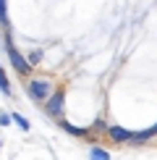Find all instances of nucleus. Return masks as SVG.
I'll list each match as a JSON object with an SVG mask.
<instances>
[{
  "label": "nucleus",
  "mask_w": 157,
  "mask_h": 160,
  "mask_svg": "<svg viewBox=\"0 0 157 160\" xmlns=\"http://www.w3.org/2000/svg\"><path fill=\"white\" fill-rule=\"evenodd\" d=\"M5 45H8V58H11V63H13V68L18 71V74H29L31 71V63L26 61V58L18 52L16 48H13V39H11V34H5Z\"/></svg>",
  "instance_id": "nucleus-1"
},
{
  "label": "nucleus",
  "mask_w": 157,
  "mask_h": 160,
  "mask_svg": "<svg viewBox=\"0 0 157 160\" xmlns=\"http://www.w3.org/2000/svg\"><path fill=\"white\" fill-rule=\"evenodd\" d=\"M52 92V87H50V82H42V79H34V82H29V95L34 97V100H47V95Z\"/></svg>",
  "instance_id": "nucleus-2"
},
{
  "label": "nucleus",
  "mask_w": 157,
  "mask_h": 160,
  "mask_svg": "<svg viewBox=\"0 0 157 160\" xmlns=\"http://www.w3.org/2000/svg\"><path fill=\"white\" fill-rule=\"evenodd\" d=\"M45 108H47L50 116H60V110H63V92H55V95H47V102H45Z\"/></svg>",
  "instance_id": "nucleus-3"
},
{
  "label": "nucleus",
  "mask_w": 157,
  "mask_h": 160,
  "mask_svg": "<svg viewBox=\"0 0 157 160\" xmlns=\"http://www.w3.org/2000/svg\"><path fill=\"white\" fill-rule=\"evenodd\" d=\"M107 134H110V139H113V142H128L134 131L121 129V126H110V129H107Z\"/></svg>",
  "instance_id": "nucleus-4"
},
{
  "label": "nucleus",
  "mask_w": 157,
  "mask_h": 160,
  "mask_svg": "<svg viewBox=\"0 0 157 160\" xmlns=\"http://www.w3.org/2000/svg\"><path fill=\"white\" fill-rule=\"evenodd\" d=\"M0 92L3 95H11V82H8V76H5L3 68H0Z\"/></svg>",
  "instance_id": "nucleus-5"
},
{
  "label": "nucleus",
  "mask_w": 157,
  "mask_h": 160,
  "mask_svg": "<svg viewBox=\"0 0 157 160\" xmlns=\"http://www.w3.org/2000/svg\"><path fill=\"white\" fill-rule=\"evenodd\" d=\"M65 131H68V134H76V137H81V134H87V129H78V126H74V123H68V121H63L60 123Z\"/></svg>",
  "instance_id": "nucleus-6"
},
{
  "label": "nucleus",
  "mask_w": 157,
  "mask_h": 160,
  "mask_svg": "<svg viewBox=\"0 0 157 160\" xmlns=\"http://www.w3.org/2000/svg\"><path fill=\"white\" fill-rule=\"evenodd\" d=\"M89 155H92V158H97V160H107V158H110V152H107V150H102V147H92Z\"/></svg>",
  "instance_id": "nucleus-7"
},
{
  "label": "nucleus",
  "mask_w": 157,
  "mask_h": 160,
  "mask_svg": "<svg viewBox=\"0 0 157 160\" xmlns=\"http://www.w3.org/2000/svg\"><path fill=\"white\" fill-rule=\"evenodd\" d=\"M11 121H16V123H18V126H21V129H24V131H26V129H29V121H26V118L21 116V113H13V118H11Z\"/></svg>",
  "instance_id": "nucleus-8"
},
{
  "label": "nucleus",
  "mask_w": 157,
  "mask_h": 160,
  "mask_svg": "<svg viewBox=\"0 0 157 160\" xmlns=\"http://www.w3.org/2000/svg\"><path fill=\"white\" fill-rule=\"evenodd\" d=\"M0 24L8 26V11H5V0H0Z\"/></svg>",
  "instance_id": "nucleus-9"
},
{
  "label": "nucleus",
  "mask_w": 157,
  "mask_h": 160,
  "mask_svg": "<svg viewBox=\"0 0 157 160\" xmlns=\"http://www.w3.org/2000/svg\"><path fill=\"white\" fill-rule=\"evenodd\" d=\"M0 123H3V126L11 123V116H8V113H0Z\"/></svg>",
  "instance_id": "nucleus-10"
},
{
  "label": "nucleus",
  "mask_w": 157,
  "mask_h": 160,
  "mask_svg": "<svg viewBox=\"0 0 157 160\" xmlns=\"http://www.w3.org/2000/svg\"><path fill=\"white\" fill-rule=\"evenodd\" d=\"M155 129H157V126H155Z\"/></svg>",
  "instance_id": "nucleus-11"
}]
</instances>
